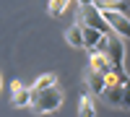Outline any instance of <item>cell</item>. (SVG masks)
I'll list each match as a JSON object with an SVG mask.
<instances>
[{"label": "cell", "instance_id": "cell-1", "mask_svg": "<svg viewBox=\"0 0 130 117\" xmlns=\"http://www.w3.org/2000/svg\"><path fill=\"white\" fill-rule=\"evenodd\" d=\"M62 102H65L62 89L55 83V86H50V89L31 91V104H29V107L34 109L37 114H52V112H57L62 107Z\"/></svg>", "mask_w": 130, "mask_h": 117}, {"label": "cell", "instance_id": "cell-2", "mask_svg": "<svg viewBox=\"0 0 130 117\" xmlns=\"http://www.w3.org/2000/svg\"><path fill=\"white\" fill-rule=\"evenodd\" d=\"M107 57L112 62V70H117L120 76H127L125 73V37L109 31V44H107Z\"/></svg>", "mask_w": 130, "mask_h": 117}, {"label": "cell", "instance_id": "cell-3", "mask_svg": "<svg viewBox=\"0 0 130 117\" xmlns=\"http://www.w3.org/2000/svg\"><path fill=\"white\" fill-rule=\"evenodd\" d=\"M102 10V16H104V21L109 24V29L115 31V34H120V37H130V18L122 13V10H104V8H99Z\"/></svg>", "mask_w": 130, "mask_h": 117}, {"label": "cell", "instance_id": "cell-4", "mask_svg": "<svg viewBox=\"0 0 130 117\" xmlns=\"http://www.w3.org/2000/svg\"><path fill=\"white\" fill-rule=\"evenodd\" d=\"M10 91H13V96H10V104H13L16 109L29 107V104H31V86H24L21 81H13V83H10Z\"/></svg>", "mask_w": 130, "mask_h": 117}, {"label": "cell", "instance_id": "cell-5", "mask_svg": "<svg viewBox=\"0 0 130 117\" xmlns=\"http://www.w3.org/2000/svg\"><path fill=\"white\" fill-rule=\"evenodd\" d=\"M89 70H94V73H109L112 70V62L107 57V52H96V49L89 52Z\"/></svg>", "mask_w": 130, "mask_h": 117}, {"label": "cell", "instance_id": "cell-6", "mask_svg": "<svg viewBox=\"0 0 130 117\" xmlns=\"http://www.w3.org/2000/svg\"><path fill=\"white\" fill-rule=\"evenodd\" d=\"M102 99L109 104V107H122V83H109V86H104Z\"/></svg>", "mask_w": 130, "mask_h": 117}, {"label": "cell", "instance_id": "cell-7", "mask_svg": "<svg viewBox=\"0 0 130 117\" xmlns=\"http://www.w3.org/2000/svg\"><path fill=\"white\" fill-rule=\"evenodd\" d=\"M104 73H94V70H86V89H89L94 96H102L104 91Z\"/></svg>", "mask_w": 130, "mask_h": 117}, {"label": "cell", "instance_id": "cell-8", "mask_svg": "<svg viewBox=\"0 0 130 117\" xmlns=\"http://www.w3.org/2000/svg\"><path fill=\"white\" fill-rule=\"evenodd\" d=\"M78 114L81 117H94L96 114V102H94V94L86 91L83 96L78 99Z\"/></svg>", "mask_w": 130, "mask_h": 117}, {"label": "cell", "instance_id": "cell-9", "mask_svg": "<svg viewBox=\"0 0 130 117\" xmlns=\"http://www.w3.org/2000/svg\"><path fill=\"white\" fill-rule=\"evenodd\" d=\"M65 42H68L70 47H75V49H83V26L81 24L70 26L68 31H65Z\"/></svg>", "mask_w": 130, "mask_h": 117}, {"label": "cell", "instance_id": "cell-10", "mask_svg": "<svg viewBox=\"0 0 130 117\" xmlns=\"http://www.w3.org/2000/svg\"><path fill=\"white\" fill-rule=\"evenodd\" d=\"M99 39H102V31H99V29L83 24V49H94Z\"/></svg>", "mask_w": 130, "mask_h": 117}, {"label": "cell", "instance_id": "cell-11", "mask_svg": "<svg viewBox=\"0 0 130 117\" xmlns=\"http://www.w3.org/2000/svg\"><path fill=\"white\" fill-rule=\"evenodd\" d=\"M94 5L104 8V10H122V13H125L130 3H127V0H94Z\"/></svg>", "mask_w": 130, "mask_h": 117}, {"label": "cell", "instance_id": "cell-12", "mask_svg": "<svg viewBox=\"0 0 130 117\" xmlns=\"http://www.w3.org/2000/svg\"><path fill=\"white\" fill-rule=\"evenodd\" d=\"M57 83V76L55 73H44V76H39L34 81V86H31V91H42V89H50V86H55Z\"/></svg>", "mask_w": 130, "mask_h": 117}, {"label": "cell", "instance_id": "cell-13", "mask_svg": "<svg viewBox=\"0 0 130 117\" xmlns=\"http://www.w3.org/2000/svg\"><path fill=\"white\" fill-rule=\"evenodd\" d=\"M68 5H70V0H50V5H47V10H50V16H62L65 10H68Z\"/></svg>", "mask_w": 130, "mask_h": 117}, {"label": "cell", "instance_id": "cell-14", "mask_svg": "<svg viewBox=\"0 0 130 117\" xmlns=\"http://www.w3.org/2000/svg\"><path fill=\"white\" fill-rule=\"evenodd\" d=\"M122 109H130V81L122 83Z\"/></svg>", "mask_w": 130, "mask_h": 117}, {"label": "cell", "instance_id": "cell-15", "mask_svg": "<svg viewBox=\"0 0 130 117\" xmlns=\"http://www.w3.org/2000/svg\"><path fill=\"white\" fill-rule=\"evenodd\" d=\"M75 3H78L81 8H86V5H94V0H75Z\"/></svg>", "mask_w": 130, "mask_h": 117}, {"label": "cell", "instance_id": "cell-16", "mask_svg": "<svg viewBox=\"0 0 130 117\" xmlns=\"http://www.w3.org/2000/svg\"><path fill=\"white\" fill-rule=\"evenodd\" d=\"M0 89H3V76H0Z\"/></svg>", "mask_w": 130, "mask_h": 117}]
</instances>
